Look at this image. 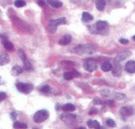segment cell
Returning <instances> with one entry per match:
<instances>
[{"label":"cell","mask_w":135,"mask_h":129,"mask_svg":"<svg viewBox=\"0 0 135 129\" xmlns=\"http://www.w3.org/2000/svg\"><path fill=\"white\" fill-rule=\"evenodd\" d=\"M96 51V48L91 44H81L77 46L74 49V52L83 55V54H92Z\"/></svg>","instance_id":"cell-1"},{"label":"cell","mask_w":135,"mask_h":129,"mask_svg":"<svg viewBox=\"0 0 135 129\" xmlns=\"http://www.w3.org/2000/svg\"><path fill=\"white\" fill-rule=\"evenodd\" d=\"M66 23V19L65 17H60L55 20H51L48 23V30L50 32L55 33L59 25L64 24Z\"/></svg>","instance_id":"cell-2"},{"label":"cell","mask_w":135,"mask_h":129,"mask_svg":"<svg viewBox=\"0 0 135 129\" xmlns=\"http://www.w3.org/2000/svg\"><path fill=\"white\" fill-rule=\"evenodd\" d=\"M49 117V113L46 110H41L37 111L33 117V120L36 123H42Z\"/></svg>","instance_id":"cell-3"},{"label":"cell","mask_w":135,"mask_h":129,"mask_svg":"<svg viewBox=\"0 0 135 129\" xmlns=\"http://www.w3.org/2000/svg\"><path fill=\"white\" fill-rule=\"evenodd\" d=\"M16 87L18 91L23 94H29L33 90V87L32 84L25 83H17Z\"/></svg>","instance_id":"cell-4"},{"label":"cell","mask_w":135,"mask_h":129,"mask_svg":"<svg viewBox=\"0 0 135 129\" xmlns=\"http://www.w3.org/2000/svg\"><path fill=\"white\" fill-rule=\"evenodd\" d=\"M97 63L94 59H91V58H88L85 61L84 63V68L85 69V70H87L89 73H92L93 71H95L97 69Z\"/></svg>","instance_id":"cell-5"},{"label":"cell","mask_w":135,"mask_h":129,"mask_svg":"<svg viewBox=\"0 0 135 129\" xmlns=\"http://www.w3.org/2000/svg\"><path fill=\"white\" fill-rule=\"evenodd\" d=\"M19 56L21 57V60H22V61H23V64H24V67H25V70H27V71H31V70H32V64L30 63V61H28V59L27 58V57H26V54H25V52L23 51V50H19Z\"/></svg>","instance_id":"cell-6"},{"label":"cell","mask_w":135,"mask_h":129,"mask_svg":"<svg viewBox=\"0 0 135 129\" xmlns=\"http://www.w3.org/2000/svg\"><path fill=\"white\" fill-rule=\"evenodd\" d=\"M96 29L98 32L99 34L104 35L108 31V24L106 21L103 20H98L96 24Z\"/></svg>","instance_id":"cell-7"},{"label":"cell","mask_w":135,"mask_h":129,"mask_svg":"<svg viewBox=\"0 0 135 129\" xmlns=\"http://www.w3.org/2000/svg\"><path fill=\"white\" fill-rule=\"evenodd\" d=\"M112 74L115 76H119L122 73V67L119 64V61H115L114 65H112Z\"/></svg>","instance_id":"cell-8"},{"label":"cell","mask_w":135,"mask_h":129,"mask_svg":"<svg viewBox=\"0 0 135 129\" xmlns=\"http://www.w3.org/2000/svg\"><path fill=\"white\" fill-rule=\"evenodd\" d=\"M134 113V110L130 106H124L120 110V113L123 118H127L130 116H131Z\"/></svg>","instance_id":"cell-9"},{"label":"cell","mask_w":135,"mask_h":129,"mask_svg":"<svg viewBox=\"0 0 135 129\" xmlns=\"http://www.w3.org/2000/svg\"><path fill=\"white\" fill-rule=\"evenodd\" d=\"M131 55V52L130 50H124V51H122V52L119 53L116 55L115 60L118 61H123V60L126 59L127 58H128Z\"/></svg>","instance_id":"cell-10"},{"label":"cell","mask_w":135,"mask_h":129,"mask_svg":"<svg viewBox=\"0 0 135 129\" xmlns=\"http://www.w3.org/2000/svg\"><path fill=\"white\" fill-rule=\"evenodd\" d=\"M125 69L129 73H135V61H129L125 65Z\"/></svg>","instance_id":"cell-11"},{"label":"cell","mask_w":135,"mask_h":129,"mask_svg":"<svg viewBox=\"0 0 135 129\" xmlns=\"http://www.w3.org/2000/svg\"><path fill=\"white\" fill-rule=\"evenodd\" d=\"M2 45H3V47L8 50V51H12L13 50V43L9 40L7 39L6 38H3L2 40Z\"/></svg>","instance_id":"cell-12"},{"label":"cell","mask_w":135,"mask_h":129,"mask_svg":"<svg viewBox=\"0 0 135 129\" xmlns=\"http://www.w3.org/2000/svg\"><path fill=\"white\" fill-rule=\"evenodd\" d=\"M71 40H72L71 35L70 34H66L59 41V43L62 46H66L71 42Z\"/></svg>","instance_id":"cell-13"},{"label":"cell","mask_w":135,"mask_h":129,"mask_svg":"<svg viewBox=\"0 0 135 129\" xmlns=\"http://www.w3.org/2000/svg\"><path fill=\"white\" fill-rule=\"evenodd\" d=\"M47 2L53 8H60L62 6V2L59 0H47Z\"/></svg>","instance_id":"cell-14"},{"label":"cell","mask_w":135,"mask_h":129,"mask_svg":"<svg viewBox=\"0 0 135 129\" xmlns=\"http://www.w3.org/2000/svg\"><path fill=\"white\" fill-rule=\"evenodd\" d=\"M9 61V58L8 54L5 53L0 54V65H4L6 64H8Z\"/></svg>","instance_id":"cell-15"},{"label":"cell","mask_w":135,"mask_h":129,"mask_svg":"<svg viewBox=\"0 0 135 129\" xmlns=\"http://www.w3.org/2000/svg\"><path fill=\"white\" fill-rule=\"evenodd\" d=\"M106 1L105 0H96V6L98 10L103 11L105 8Z\"/></svg>","instance_id":"cell-16"},{"label":"cell","mask_w":135,"mask_h":129,"mask_svg":"<svg viewBox=\"0 0 135 129\" xmlns=\"http://www.w3.org/2000/svg\"><path fill=\"white\" fill-rule=\"evenodd\" d=\"M87 125H88V126H89L90 128L99 129L100 128V125L99 124V122H98L97 121L89 120V121L87 122Z\"/></svg>","instance_id":"cell-17"},{"label":"cell","mask_w":135,"mask_h":129,"mask_svg":"<svg viewBox=\"0 0 135 129\" xmlns=\"http://www.w3.org/2000/svg\"><path fill=\"white\" fill-rule=\"evenodd\" d=\"M81 19L84 22H89L93 20V17L88 12H84L81 16Z\"/></svg>","instance_id":"cell-18"},{"label":"cell","mask_w":135,"mask_h":129,"mask_svg":"<svg viewBox=\"0 0 135 129\" xmlns=\"http://www.w3.org/2000/svg\"><path fill=\"white\" fill-rule=\"evenodd\" d=\"M101 69L104 72H109L112 69V65L108 61H105L101 65Z\"/></svg>","instance_id":"cell-19"},{"label":"cell","mask_w":135,"mask_h":129,"mask_svg":"<svg viewBox=\"0 0 135 129\" xmlns=\"http://www.w3.org/2000/svg\"><path fill=\"white\" fill-rule=\"evenodd\" d=\"M62 110L65 112H73L75 110V106L71 103H67L62 106Z\"/></svg>","instance_id":"cell-20"},{"label":"cell","mask_w":135,"mask_h":129,"mask_svg":"<svg viewBox=\"0 0 135 129\" xmlns=\"http://www.w3.org/2000/svg\"><path fill=\"white\" fill-rule=\"evenodd\" d=\"M22 72H23V70H22V69H21L20 66H18V65H15V66L12 69V72H11V73L13 74V76H18L19 74L22 73Z\"/></svg>","instance_id":"cell-21"},{"label":"cell","mask_w":135,"mask_h":129,"mask_svg":"<svg viewBox=\"0 0 135 129\" xmlns=\"http://www.w3.org/2000/svg\"><path fill=\"white\" fill-rule=\"evenodd\" d=\"M13 128L15 129H26L28 128V126L25 123H21V122H19V121H16L13 124Z\"/></svg>","instance_id":"cell-22"},{"label":"cell","mask_w":135,"mask_h":129,"mask_svg":"<svg viewBox=\"0 0 135 129\" xmlns=\"http://www.w3.org/2000/svg\"><path fill=\"white\" fill-rule=\"evenodd\" d=\"M25 5H26V2H25L24 0H16V1L14 2V6H15L16 7H18V8L24 7Z\"/></svg>","instance_id":"cell-23"},{"label":"cell","mask_w":135,"mask_h":129,"mask_svg":"<svg viewBox=\"0 0 135 129\" xmlns=\"http://www.w3.org/2000/svg\"><path fill=\"white\" fill-rule=\"evenodd\" d=\"M63 77H64V79L66 80H72L74 77V73H71V72H66V73H64Z\"/></svg>","instance_id":"cell-24"},{"label":"cell","mask_w":135,"mask_h":129,"mask_svg":"<svg viewBox=\"0 0 135 129\" xmlns=\"http://www.w3.org/2000/svg\"><path fill=\"white\" fill-rule=\"evenodd\" d=\"M50 90H51V88H50V87H49L48 85H44V86H43V87L40 89V91L42 93H48V92L50 91Z\"/></svg>","instance_id":"cell-25"},{"label":"cell","mask_w":135,"mask_h":129,"mask_svg":"<svg viewBox=\"0 0 135 129\" xmlns=\"http://www.w3.org/2000/svg\"><path fill=\"white\" fill-rule=\"evenodd\" d=\"M106 124H107L109 127H111V128H113V127L115 126V122L112 119H107Z\"/></svg>","instance_id":"cell-26"},{"label":"cell","mask_w":135,"mask_h":129,"mask_svg":"<svg viewBox=\"0 0 135 129\" xmlns=\"http://www.w3.org/2000/svg\"><path fill=\"white\" fill-rule=\"evenodd\" d=\"M6 98V95L4 92H0V102L3 101Z\"/></svg>","instance_id":"cell-27"},{"label":"cell","mask_w":135,"mask_h":129,"mask_svg":"<svg viewBox=\"0 0 135 129\" xmlns=\"http://www.w3.org/2000/svg\"><path fill=\"white\" fill-rule=\"evenodd\" d=\"M119 43H122V44H127L128 43H129V40L128 39H119Z\"/></svg>","instance_id":"cell-28"},{"label":"cell","mask_w":135,"mask_h":129,"mask_svg":"<svg viewBox=\"0 0 135 129\" xmlns=\"http://www.w3.org/2000/svg\"><path fill=\"white\" fill-rule=\"evenodd\" d=\"M93 102H94V104H102L103 103L102 101L100 99H95L93 100Z\"/></svg>","instance_id":"cell-29"},{"label":"cell","mask_w":135,"mask_h":129,"mask_svg":"<svg viewBox=\"0 0 135 129\" xmlns=\"http://www.w3.org/2000/svg\"><path fill=\"white\" fill-rule=\"evenodd\" d=\"M11 116H12V119H16V114H15V113H11Z\"/></svg>","instance_id":"cell-30"},{"label":"cell","mask_w":135,"mask_h":129,"mask_svg":"<svg viewBox=\"0 0 135 129\" xmlns=\"http://www.w3.org/2000/svg\"><path fill=\"white\" fill-rule=\"evenodd\" d=\"M99 129H105V128H104V127H101V126H100V128H99Z\"/></svg>","instance_id":"cell-31"},{"label":"cell","mask_w":135,"mask_h":129,"mask_svg":"<svg viewBox=\"0 0 135 129\" xmlns=\"http://www.w3.org/2000/svg\"><path fill=\"white\" fill-rule=\"evenodd\" d=\"M133 39H134V40L135 41V35H134V36H133Z\"/></svg>","instance_id":"cell-32"},{"label":"cell","mask_w":135,"mask_h":129,"mask_svg":"<svg viewBox=\"0 0 135 129\" xmlns=\"http://www.w3.org/2000/svg\"><path fill=\"white\" fill-rule=\"evenodd\" d=\"M79 129H85V128H83V127H81V128H80Z\"/></svg>","instance_id":"cell-33"}]
</instances>
